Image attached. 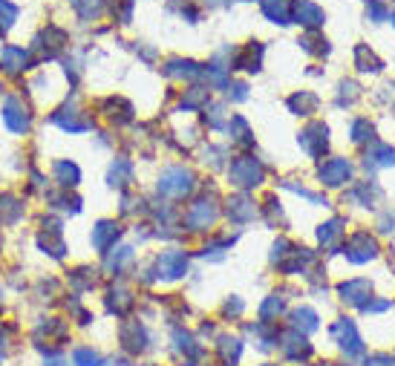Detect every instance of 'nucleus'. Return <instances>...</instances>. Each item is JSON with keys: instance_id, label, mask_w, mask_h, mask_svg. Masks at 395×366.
I'll return each mask as SVG.
<instances>
[{"instance_id": "nucleus-1", "label": "nucleus", "mask_w": 395, "mask_h": 366, "mask_svg": "<svg viewBox=\"0 0 395 366\" xmlns=\"http://www.w3.org/2000/svg\"><path fill=\"white\" fill-rule=\"evenodd\" d=\"M263 176H266V170H263V164L254 159V156H237L234 162H231V167H228L231 185L240 188V190L257 188L263 182Z\"/></svg>"}, {"instance_id": "nucleus-2", "label": "nucleus", "mask_w": 395, "mask_h": 366, "mask_svg": "<svg viewBox=\"0 0 395 366\" xmlns=\"http://www.w3.org/2000/svg\"><path fill=\"white\" fill-rule=\"evenodd\" d=\"M156 190L168 199H185L194 190V174L188 167H168L165 174L159 176Z\"/></svg>"}, {"instance_id": "nucleus-3", "label": "nucleus", "mask_w": 395, "mask_h": 366, "mask_svg": "<svg viewBox=\"0 0 395 366\" xmlns=\"http://www.w3.org/2000/svg\"><path fill=\"white\" fill-rule=\"evenodd\" d=\"M343 254H346V260H350V262L364 265V262L378 257V242H375V237L369 231H355L350 239H346Z\"/></svg>"}, {"instance_id": "nucleus-4", "label": "nucleus", "mask_w": 395, "mask_h": 366, "mask_svg": "<svg viewBox=\"0 0 395 366\" xmlns=\"http://www.w3.org/2000/svg\"><path fill=\"white\" fill-rule=\"evenodd\" d=\"M332 337L338 340V346L343 349L346 358H358L364 355V340L358 335V326L352 317H340V321L332 326Z\"/></svg>"}, {"instance_id": "nucleus-5", "label": "nucleus", "mask_w": 395, "mask_h": 366, "mask_svg": "<svg viewBox=\"0 0 395 366\" xmlns=\"http://www.w3.org/2000/svg\"><path fill=\"white\" fill-rule=\"evenodd\" d=\"M188 274V254L171 248V251H161L156 260V277L159 280H179Z\"/></svg>"}, {"instance_id": "nucleus-6", "label": "nucleus", "mask_w": 395, "mask_h": 366, "mask_svg": "<svg viewBox=\"0 0 395 366\" xmlns=\"http://www.w3.org/2000/svg\"><path fill=\"white\" fill-rule=\"evenodd\" d=\"M297 141H300V148H303L312 159H320L323 153H326V148H329V127L320 125V121H312V125L297 136Z\"/></svg>"}, {"instance_id": "nucleus-7", "label": "nucleus", "mask_w": 395, "mask_h": 366, "mask_svg": "<svg viewBox=\"0 0 395 366\" xmlns=\"http://www.w3.org/2000/svg\"><path fill=\"white\" fill-rule=\"evenodd\" d=\"M119 340H122V349H124V352H133V355L145 352V349L150 346L148 329L138 323V321H124V323L119 326Z\"/></svg>"}, {"instance_id": "nucleus-8", "label": "nucleus", "mask_w": 395, "mask_h": 366, "mask_svg": "<svg viewBox=\"0 0 395 366\" xmlns=\"http://www.w3.org/2000/svg\"><path fill=\"white\" fill-rule=\"evenodd\" d=\"M317 179L326 188H340L352 179V164L346 159H326L317 167Z\"/></svg>"}, {"instance_id": "nucleus-9", "label": "nucleus", "mask_w": 395, "mask_h": 366, "mask_svg": "<svg viewBox=\"0 0 395 366\" xmlns=\"http://www.w3.org/2000/svg\"><path fill=\"white\" fill-rule=\"evenodd\" d=\"M3 121L12 133H27L29 125H32V113H29L27 104H23V99L12 95V99H6V104H3Z\"/></svg>"}, {"instance_id": "nucleus-10", "label": "nucleus", "mask_w": 395, "mask_h": 366, "mask_svg": "<svg viewBox=\"0 0 395 366\" xmlns=\"http://www.w3.org/2000/svg\"><path fill=\"white\" fill-rule=\"evenodd\" d=\"M217 216H220V211H217V205L211 199H196L188 208V213H185V225H188L191 231H202L208 225H214Z\"/></svg>"}, {"instance_id": "nucleus-11", "label": "nucleus", "mask_w": 395, "mask_h": 366, "mask_svg": "<svg viewBox=\"0 0 395 366\" xmlns=\"http://www.w3.org/2000/svg\"><path fill=\"white\" fill-rule=\"evenodd\" d=\"M338 295L343 297V303H352V306H364L366 300H369V295H373V283L369 280H346V283H340L338 286Z\"/></svg>"}, {"instance_id": "nucleus-12", "label": "nucleus", "mask_w": 395, "mask_h": 366, "mask_svg": "<svg viewBox=\"0 0 395 366\" xmlns=\"http://www.w3.org/2000/svg\"><path fill=\"white\" fill-rule=\"evenodd\" d=\"M292 12H294V20L306 29H317V27H323V20H326V15H323V9L315 0H297Z\"/></svg>"}, {"instance_id": "nucleus-13", "label": "nucleus", "mask_w": 395, "mask_h": 366, "mask_svg": "<svg viewBox=\"0 0 395 366\" xmlns=\"http://www.w3.org/2000/svg\"><path fill=\"white\" fill-rule=\"evenodd\" d=\"M280 349L289 360H306L312 355V344L306 340V335H300V332H286L283 340H280Z\"/></svg>"}, {"instance_id": "nucleus-14", "label": "nucleus", "mask_w": 395, "mask_h": 366, "mask_svg": "<svg viewBox=\"0 0 395 366\" xmlns=\"http://www.w3.org/2000/svg\"><path fill=\"white\" fill-rule=\"evenodd\" d=\"M119 237H122L119 223H110V219H104V223H99L96 228H92V248L107 254L115 246V239H119Z\"/></svg>"}, {"instance_id": "nucleus-15", "label": "nucleus", "mask_w": 395, "mask_h": 366, "mask_svg": "<svg viewBox=\"0 0 395 366\" xmlns=\"http://www.w3.org/2000/svg\"><path fill=\"white\" fill-rule=\"evenodd\" d=\"M81 115H84V113L76 110V107H64V110L52 113V125H58V127L66 130V133H84V130H89V121L81 118Z\"/></svg>"}, {"instance_id": "nucleus-16", "label": "nucleus", "mask_w": 395, "mask_h": 366, "mask_svg": "<svg viewBox=\"0 0 395 366\" xmlns=\"http://www.w3.org/2000/svg\"><path fill=\"white\" fill-rule=\"evenodd\" d=\"M38 246L43 248V254H50V257L61 260L64 251H66L64 239H61V225H58V223H50V228L43 225V231H41V237H38Z\"/></svg>"}, {"instance_id": "nucleus-17", "label": "nucleus", "mask_w": 395, "mask_h": 366, "mask_svg": "<svg viewBox=\"0 0 395 366\" xmlns=\"http://www.w3.org/2000/svg\"><path fill=\"white\" fill-rule=\"evenodd\" d=\"M364 164L369 170L389 167V164H395V150L389 148V144H384V141H373V144H369V150L364 153Z\"/></svg>"}, {"instance_id": "nucleus-18", "label": "nucleus", "mask_w": 395, "mask_h": 366, "mask_svg": "<svg viewBox=\"0 0 395 366\" xmlns=\"http://www.w3.org/2000/svg\"><path fill=\"white\" fill-rule=\"evenodd\" d=\"M217 355L222 358L225 366H237L243 358V340L231 337V335H220L217 337Z\"/></svg>"}, {"instance_id": "nucleus-19", "label": "nucleus", "mask_w": 395, "mask_h": 366, "mask_svg": "<svg viewBox=\"0 0 395 366\" xmlns=\"http://www.w3.org/2000/svg\"><path fill=\"white\" fill-rule=\"evenodd\" d=\"M228 216H231V223H251L254 216H257V205H254L248 197H234V199H228Z\"/></svg>"}, {"instance_id": "nucleus-20", "label": "nucleus", "mask_w": 395, "mask_h": 366, "mask_svg": "<svg viewBox=\"0 0 395 366\" xmlns=\"http://www.w3.org/2000/svg\"><path fill=\"white\" fill-rule=\"evenodd\" d=\"M133 303H136L133 295H130V291H127L122 283H119V286H113V288L107 291V309H110L113 314H119V317L127 314V311L133 309Z\"/></svg>"}, {"instance_id": "nucleus-21", "label": "nucleus", "mask_w": 395, "mask_h": 366, "mask_svg": "<svg viewBox=\"0 0 395 366\" xmlns=\"http://www.w3.org/2000/svg\"><path fill=\"white\" fill-rule=\"evenodd\" d=\"M292 326H294V332H300V335H312V332H317L320 329V321H317V311L315 309H294L292 311Z\"/></svg>"}, {"instance_id": "nucleus-22", "label": "nucleus", "mask_w": 395, "mask_h": 366, "mask_svg": "<svg viewBox=\"0 0 395 366\" xmlns=\"http://www.w3.org/2000/svg\"><path fill=\"white\" fill-rule=\"evenodd\" d=\"M263 64V46L260 43H248L245 50L234 58V66L231 69H248V72H257Z\"/></svg>"}, {"instance_id": "nucleus-23", "label": "nucleus", "mask_w": 395, "mask_h": 366, "mask_svg": "<svg viewBox=\"0 0 395 366\" xmlns=\"http://www.w3.org/2000/svg\"><path fill=\"white\" fill-rule=\"evenodd\" d=\"M292 9H294V0H263V15L274 23H289Z\"/></svg>"}, {"instance_id": "nucleus-24", "label": "nucleus", "mask_w": 395, "mask_h": 366, "mask_svg": "<svg viewBox=\"0 0 395 366\" xmlns=\"http://www.w3.org/2000/svg\"><path fill=\"white\" fill-rule=\"evenodd\" d=\"M350 199L358 202V205H364V208H373L381 199V188L375 182H361V185H355L350 190Z\"/></svg>"}, {"instance_id": "nucleus-25", "label": "nucleus", "mask_w": 395, "mask_h": 366, "mask_svg": "<svg viewBox=\"0 0 395 366\" xmlns=\"http://www.w3.org/2000/svg\"><path fill=\"white\" fill-rule=\"evenodd\" d=\"M317 104H320V99H317L315 92H306V90L294 92L292 99H289V110H292L294 115H312V113L317 110Z\"/></svg>"}, {"instance_id": "nucleus-26", "label": "nucleus", "mask_w": 395, "mask_h": 366, "mask_svg": "<svg viewBox=\"0 0 395 366\" xmlns=\"http://www.w3.org/2000/svg\"><path fill=\"white\" fill-rule=\"evenodd\" d=\"M130 182H133V162L119 156L113 162V167H110V185L113 188H127Z\"/></svg>"}, {"instance_id": "nucleus-27", "label": "nucleus", "mask_w": 395, "mask_h": 366, "mask_svg": "<svg viewBox=\"0 0 395 366\" xmlns=\"http://www.w3.org/2000/svg\"><path fill=\"white\" fill-rule=\"evenodd\" d=\"M343 225H346V219H340V216L329 219L326 225H320V231H317L320 246H326V248L338 246V242H340V237H343Z\"/></svg>"}, {"instance_id": "nucleus-28", "label": "nucleus", "mask_w": 395, "mask_h": 366, "mask_svg": "<svg viewBox=\"0 0 395 366\" xmlns=\"http://www.w3.org/2000/svg\"><path fill=\"white\" fill-rule=\"evenodd\" d=\"M165 72H168L171 78H199V76H202V66H199L196 61H182V58H173V61H168Z\"/></svg>"}, {"instance_id": "nucleus-29", "label": "nucleus", "mask_w": 395, "mask_h": 366, "mask_svg": "<svg viewBox=\"0 0 395 366\" xmlns=\"http://www.w3.org/2000/svg\"><path fill=\"white\" fill-rule=\"evenodd\" d=\"M248 332H251V335H257V340H260L257 346H260L263 352H268V349L277 346V326H271V321L254 323V326H248Z\"/></svg>"}, {"instance_id": "nucleus-30", "label": "nucleus", "mask_w": 395, "mask_h": 366, "mask_svg": "<svg viewBox=\"0 0 395 366\" xmlns=\"http://www.w3.org/2000/svg\"><path fill=\"white\" fill-rule=\"evenodd\" d=\"M173 346L176 352H182L185 358H199L202 355V346L196 344V337L191 332H185V329H176L173 332Z\"/></svg>"}, {"instance_id": "nucleus-31", "label": "nucleus", "mask_w": 395, "mask_h": 366, "mask_svg": "<svg viewBox=\"0 0 395 366\" xmlns=\"http://www.w3.org/2000/svg\"><path fill=\"white\" fill-rule=\"evenodd\" d=\"M20 216H23V205H20L17 197H12V193L0 197V223H3V225H15Z\"/></svg>"}, {"instance_id": "nucleus-32", "label": "nucleus", "mask_w": 395, "mask_h": 366, "mask_svg": "<svg viewBox=\"0 0 395 366\" xmlns=\"http://www.w3.org/2000/svg\"><path fill=\"white\" fill-rule=\"evenodd\" d=\"M55 182L61 188H76L81 182V170L73 162H55Z\"/></svg>"}, {"instance_id": "nucleus-33", "label": "nucleus", "mask_w": 395, "mask_h": 366, "mask_svg": "<svg viewBox=\"0 0 395 366\" xmlns=\"http://www.w3.org/2000/svg\"><path fill=\"white\" fill-rule=\"evenodd\" d=\"M355 66L361 69V72H378L384 64H381V58H375V52L369 50V46H355Z\"/></svg>"}, {"instance_id": "nucleus-34", "label": "nucleus", "mask_w": 395, "mask_h": 366, "mask_svg": "<svg viewBox=\"0 0 395 366\" xmlns=\"http://www.w3.org/2000/svg\"><path fill=\"white\" fill-rule=\"evenodd\" d=\"M27 52H23L20 50V46H9V50L3 52V69L9 72V76H17V72L20 69H27V66H23V64H27Z\"/></svg>"}, {"instance_id": "nucleus-35", "label": "nucleus", "mask_w": 395, "mask_h": 366, "mask_svg": "<svg viewBox=\"0 0 395 366\" xmlns=\"http://www.w3.org/2000/svg\"><path fill=\"white\" fill-rule=\"evenodd\" d=\"M73 366H104V358L92 346H78L73 349Z\"/></svg>"}, {"instance_id": "nucleus-36", "label": "nucleus", "mask_w": 395, "mask_h": 366, "mask_svg": "<svg viewBox=\"0 0 395 366\" xmlns=\"http://www.w3.org/2000/svg\"><path fill=\"white\" fill-rule=\"evenodd\" d=\"M208 104V90L205 87H191V90H185L182 95V107L185 110H199Z\"/></svg>"}, {"instance_id": "nucleus-37", "label": "nucleus", "mask_w": 395, "mask_h": 366, "mask_svg": "<svg viewBox=\"0 0 395 366\" xmlns=\"http://www.w3.org/2000/svg\"><path fill=\"white\" fill-rule=\"evenodd\" d=\"M231 136H234L237 144H243V148H251V130H248V121L243 115H234L231 118Z\"/></svg>"}, {"instance_id": "nucleus-38", "label": "nucleus", "mask_w": 395, "mask_h": 366, "mask_svg": "<svg viewBox=\"0 0 395 366\" xmlns=\"http://www.w3.org/2000/svg\"><path fill=\"white\" fill-rule=\"evenodd\" d=\"M228 69H231V66H225L222 58H214L211 64H208L205 72H208V78H211V84L222 90V87H228Z\"/></svg>"}, {"instance_id": "nucleus-39", "label": "nucleus", "mask_w": 395, "mask_h": 366, "mask_svg": "<svg viewBox=\"0 0 395 366\" xmlns=\"http://www.w3.org/2000/svg\"><path fill=\"white\" fill-rule=\"evenodd\" d=\"M127 262H133V248H127V246L113 248V254L107 257V268H110V272H115V274H119Z\"/></svg>"}, {"instance_id": "nucleus-40", "label": "nucleus", "mask_w": 395, "mask_h": 366, "mask_svg": "<svg viewBox=\"0 0 395 366\" xmlns=\"http://www.w3.org/2000/svg\"><path fill=\"white\" fill-rule=\"evenodd\" d=\"M283 311H286V297H280V295H268V300L260 306V317H263V321H271V317L283 314Z\"/></svg>"}, {"instance_id": "nucleus-41", "label": "nucleus", "mask_w": 395, "mask_h": 366, "mask_svg": "<svg viewBox=\"0 0 395 366\" xmlns=\"http://www.w3.org/2000/svg\"><path fill=\"white\" fill-rule=\"evenodd\" d=\"M373 125H369V118H358L352 121V141L355 144H364V141H373Z\"/></svg>"}, {"instance_id": "nucleus-42", "label": "nucleus", "mask_w": 395, "mask_h": 366, "mask_svg": "<svg viewBox=\"0 0 395 366\" xmlns=\"http://www.w3.org/2000/svg\"><path fill=\"white\" fill-rule=\"evenodd\" d=\"M101 3H104V0H73L76 12H78L84 20H89V17H99V12H101Z\"/></svg>"}, {"instance_id": "nucleus-43", "label": "nucleus", "mask_w": 395, "mask_h": 366, "mask_svg": "<svg viewBox=\"0 0 395 366\" xmlns=\"http://www.w3.org/2000/svg\"><path fill=\"white\" fill-rule=\"evenodd\" d=\"M361 95V87L355 84V81H343L340 84V99H338V107H343V104H352L355 99Z\"/></svg>"}, {"instance_id": "nucleus-44", "label": "nucleus", "mask_w": 395, "mask_h": 366, "mask_svg": "<svg viewBox=\"0 0 395 366\" xmlns=\"http://www.w3.org/2000/svg\"><path fill=\"white\" fill-rule=\"evenodd\" d=\"M366 17L369 20H387V6L381 0H366Z\"/></svg>"}, {"instance_id": "nucleus-45", "label": "nucleus", "mask_w": 395, "mask_h": 366, "mask_svg": "<svg viewBox=\"0 0 395 366\" xmlns=\"http://www.w3.org/2000/svg\"><path fill=\"white\" fill-rule=\"evenodd\" d=\"M205 121H208V125H211L214 130H220V127L225 125V107H220V104H214V107H211V115H208V113H205Z\"/></svg>"}, {"instance_id": "nucleus-46", "label": "nucleus", "mask_w": 395, "mask_h": 366, "mask_svg": "<svg viewBox=\"0 0 395 366\" xmlns=\"http://www.w3.org/2000/svg\"><path fill=\"white\" fill-rule=\"evenodd\" d=\"M0 17H3V29H9L17 17V9L12 3H6V0H0Z\"/></svg>"}, {"instance_id": "nucleus-47", "label": "nucleus", "mask_w": 395, "mask_h": 366, "mask_svg": "<svg viewBox=\"0 0 395 366\" xmlns=\"http://www.w3.org/2000/svg\"><path fill=\"white\" fill-rule=\"evenodd\" d=\"M243 309H245V303H243L240 297H231V300L222 306V314H225V317H240Z\"/></svg>"}, {"instance_id": "nucleus-48", "label": "nucleus", "mask_w": 395, "mask_h": 366, "mask_svg": "<svg viewBox=\"0 0 395 366\" xmlns=\"http://www.w3.org/2000/svg\"><path fill=\"white\" fill-rule=\"evenodd\" d=\"M228 90H234V92H231V99H234V101H245L248 99V84H228Z\"/></svg>"}, {"instance_id": "nucleus-49", "label": "nucleus", "mask_w": 395, "mask_h": 366, "mask_svg": "<svg viewBox=\"0 0 395 366\" xmlns=\"http://www.w3.org/2000/svg\"><path fill=\"white\" fill-rule=\"evenodd\" d=\"M384 309H389V300H366L364 306H361V311H384Z\"/></svg>"}, {"instance_id": "nucleus-50", "label": "nucleus", "mask_w": 395, "mask_h": 366, "mask_svg": "<svg viewBox=\"0 0 395 366\" xmlns=\"http://www.w3.org/2000/svg\"><path fill=\"white\" fill-rule=\"evenodd\" d=\"M364 366H392V358L389 355H369L364 360Z\"/></svg>"}, {"instance_id": "nucleus-51", "label": "nucleus", "mask_w": 395, "mask_h": 366, "mask_svg": "<svg viewBox=\"0 0 395 366\" xmlns=\"http://www.w3.org/2000/svg\"><path fill=\"white\" fill-rule=\"evenodd\" d=\"M266 205H268V216H271V223H274V219H280V225H283V223H286V219H283V211H280V202H277V199H268Z\"/></svg>"}, {"instance_id": "nucleus-52", "label": "nucleus", "mask_w": 395, "mask_h": 366, "mask_svg": "<svg viewBox=\"0 0 395 366\" xmlns=\"http://www.w3.org/2000/svg\"><path fill=\"white\" fill-rule=\"evenodd\" d=\"M211 156V167H222V150L220 148H205V159Z\"/></svg>"}, {"instance_id": "nucleus-53", "label": "nucleus", "mask_w": 395, "mask_h": 366, "mask_svg": "<svg viewBox=\"0 0 395 366\" xmlns=\"http://www.w3.org/2000/svg\"><path fill=\"white\" fill-rule=\"evenodd\" d=\"M6 355H9V337H6L3 329H0V363L6 360Z\"/></svg>"}, {"instance_id": "nucleus-54", "label": "nucleus", "mask_w": 395, "mask_h": 366, "mask_svg": "<svg viewBox=\"0 0 395 366\" xmlns=\"http://www.w3.org/2000/svg\"><path fill=\"white\" fill-rule=\"evenodd\" d=\"M43 366H66V360H64L61 355H46V360H43Z\"/></svg>"}, {"instance_id": "nucleus-55", "label": "nucleus", "mask_w": 395, "mask_h": 366, "mask_svg": "<svg viewBox=\"0 0 395 366\" xmlns=\"http://www.w3.org/2000/svg\"><path fill=\"white\" fill-rule=\"evenodd\" d=\"M392 225H395V219H392V216H384V219H381V231H384V234H389Z\"/></svg>"}, {"instance_id": "nucleus-56", "label": "nucleus", "mask_w": 395, "mask_h": 366, "mask_svg": "<svg viewBox=\"0 0 395 366\" xmlns=\"http://www.w3.org/2000/svg\"><path fill=\"white\" fill-rule=\"evenodd\" d=\"M0 303H3V291H0Z\"/></svg>"}, {"instance_id": "nucleus-57", "label": "nucleus", "mask_w": 395, "mask_h": 366, "mask_svg": "<svg viewBox=\"0 0 395 366\" xmlns=\"http://www.w3.org/2000/svg\"><path fill=\"white\" fill-rule=\"evenodd\" d=\"M392 27H395V15H392Z\"/></svg>"}, {"instance_id": "nucleus-58", "label": "nucleus", "mask_w": 395, "mask_h": 366, "mask_svg": "<svg viewBox=\"0 0 395 366\" xmlns=\"http://www.w3.org/2000/svg\"><path fill=\"white\" fill-rule=\"evenodd\" d=\"M263 366H274V363H263Z\"/></svg>"}, {"instance_id": "nucleus-59", "label": "nucleus", "mask_w": 395, "mask_h": 366, "mask_svg": "<svg viewBox=\"0 0 395 366\" xmlns=\"http://www.w3.org/2000/svg\"><path fill=\"white\" fill-rule=\"evenodd\" d=\"M145 366H156V363H145Z\"/></svg>"}]
</instances>
